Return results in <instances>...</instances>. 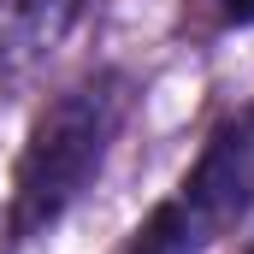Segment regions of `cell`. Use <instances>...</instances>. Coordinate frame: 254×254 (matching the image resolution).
<instances>
[{"instance_id":"obj_1","label":"cell","mask_w":254,"mask_h":254,"mask_svg":"<svg viewBox=\"0 0 254 254\" xmlns=\"http://www.w3.org/2000/svg\"><path fill=\"white\" fill-rule=\"evenodd\" d=\"M125 119H130V77L125 71H95V77L71 83L30 125V142L18 154V178H12V237L18 243L60 225L89 195Z\"/></svg>"},{"instance_id":"obj_2","label":"cell","mask_w":254,"mask_h":254,"mask_svg":"<svg viewBox=\"0 0 254 254\" xmlns=\"http://www.w3.org/2000/svg\"><path fill=\"white\" fill-rule=\"evenodd\" d=\"M254 207V101L207 136L195 172L166 195L125 254H207Z\"/></svg>"},{"instance_id":"obj_3","label":"cell","mask_w":254,"mask_h":254,"mask_svg":"<svg viewBox=\"0 0 254 254\" xmlns=\"http://www.w3.org/2000/svg\"><path fill=\"white\" fill-rule=\"evenodd\" d=\"M89 0H0V77H18L71 36Z\"/></svg>"},{"instance_id":"obj_4","label":"cell","mask_w":254,"mask_h":254,"mask_svg":"<svg viewBox=\"0 0 254 254\" xmlns=\"http://www.w3.org/2000/svg\"><path fill=\"white\" fill-rule=\"evenodd\" d=\"M225 24H254V0H213Z\"/></svg>"}]
</instances>
